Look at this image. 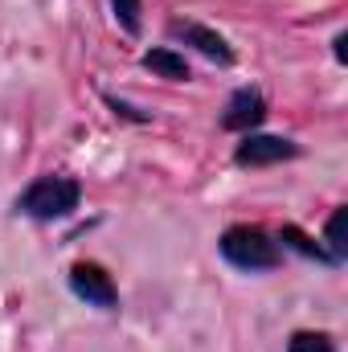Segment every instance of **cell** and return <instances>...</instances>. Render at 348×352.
Segmentation results:
<instances>
[{"instance_id": "6da1fadb", "label": "cell", "mask_w": 348, "mask_h": 352, "mask_svg": "<svg viewBox=\"0 0 348 352\" xmlns=\"http://www.w3.org/2000/svg\"><path fill=\"white\" fill-rule=\"evenodd\" d=\"M78 197H83V188L70 176H41L21 192V213H29L37 221H54V217H66L78 205Z\"/></svg>"}, {"instance_id": "7a4b0ae2", "label": "cell", "mask_w": 348, "mask_h": 352, "mask_svg": "<svg viewBox=\"0 0 348 352\" xmlns=\"http://www.w3.org/2000/svg\"><path fill=\"white\" fill-rule=\"evenodd\" d=\"M221 254L238 270H270L279 266V242L259 226H234L221 238Z\"/></svg>"}, {"instance_id": "3957f363", "label": "cell", "mask_w": 348, "mask_h": 352, "mask_svg": "<svg viewBox=\"0 0 348 352\" xmlns=\"http://www.w3.org/2000/svg\"><path fill=\"white\" fill-rule=\"evenodd\" d=\"M70 287H74L78 299H87V303H94V307H115V299H119L111 274H107L102 266H94V263L74 266V270H70Z\"/></svg>"}, {"instance_id": "277c9868", "label": "cell", "mask_w": 348, "mask_h": 352, "mask_svg": "<svg viewBox=\"0 0 348 352\" xmlns=\"http://www.w3.org/2000/svg\"><path fill=\"white\" fill-rule=\"evenodd\" d=\"M295 156V144L291 140H279V135H250L242 148H238V164H279V160H291Z\"/></svg>"}, {"instance_id": "5b68a950", "label": "cell", "mask_w": 348, "mask_h": 352, "mask_svg": "<svg viewBox=\"0 0 348 352\" xmlns=\"http://www.w3.org/2000/svg\"><path fill=\"white\" fill-rule=\"evenodd\" d=\"M262 115H266V102H262L259 90H238L230 98V107H226V127L230 131H246V127L262 123Z\"/></svg>"}, {"instance_id": "8992f818", "label": "cell", "mask_w": 348, "mask_h": 352, "mask_svg": "<svg viewBox=\"0 0 348 352\" xmlns=\"http://www.w3.org/2000/svg\"><path fill=\"white\" fill-rule=\"evenodd\" d=\"M176 37H184V41H193L205 58H217V62H230V50H226V41L217 37V33H209V29H201V25H173Z\"/></svg>"}, {"instance_id": "52a82bcc", "label": "cell", "mask_w": 348, "mask_h": 352, "mask_svg": "<svg viewBox=\"0 0 348 352\" xmlns=\"http://www.w3.org/2000/svg\"><path fill=\"white\" fill-rule=\"evenodd\" d=\"M144 66H148V70H156V74H164V78H173V82L188 78L184 58H176V54H168V50H152V54L144 58Z\"/></svg>"}, {"instance_id": "ba28073f", "label": "cell", "mask_w": 348, "mask_h": 352, "mask_svg": "<svg viewBox=\"0 0 348 352\" xmlns=\"http://www.w3.org/2000/svg\"><path fill=\"white\" fill-rule=\"evenodd\" d=\"M287 352H336V349H332V340L324 332H295Z\"/></svg>"}, {"instance_id": "9c48e42d", "label": "cell", "mask_w": 348, "mask_h": 352, "mask_svg": "<svg viewBox=\"0 0 348 352\" xmlns=\"http://www.w3.org/2000/svg\"><path fill=\"white\" fill-rule=\"evenodd\" d=\"M328 246H332V258H345V209H336L328 221Z\"/></svg>"}, {"instance_id": "30bf717a", "label": "cell", "mask_w": 348, "mask_h": 352, "mask_svg": "<svg viewBox=\"0 0 348 352\" xmlns=\"http://www.w3.org/2000/svg\"><path fill=\"white\" fill-rule=\"evenodd\" d=\"M111 4H115V16L123 21V29L135 33L140 29V0H111Z\"/></svg>"}]
</instances>
